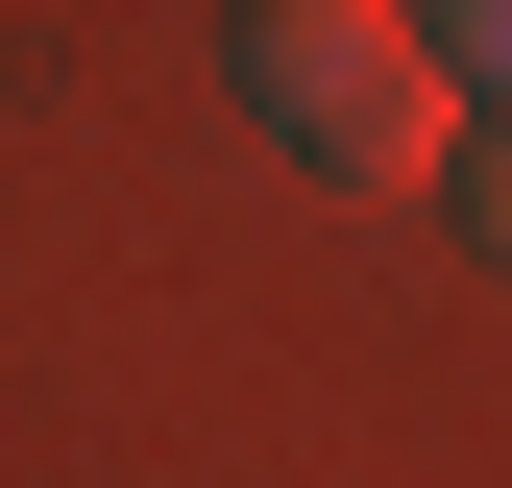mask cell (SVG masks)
<instances>
[{
	"label": "cell",
	"instance_id": "cell-1",
	"mask_svg": "<svg viewBox=\"0 0 512 488\" xmlns=\"http://www.w3.org/2000/svg\"><path fill=\"white\" fill-rule=\"evenodd\" d=\"M244 98H269V147L342 171V196H391V171L464 147V122H439V25H415V0H244Z\"/></svg>",
	"mask_w": 512,
	"mask_h": 488
},
{
	"label": "cell",
	"instance_id": "cell-2",
	"mask_svg": "<svg viewBox=\"0 0 512 488\" xmlns=\"http://www.w3.org/2000/svg\"><path fill=\"white\" fill-rule=\"evenodd\" d=\"M464 220H488V269H512V122H464Z\"/></svg>",
	"mask_w": 512,
	"mask_h": 488
},
{
	"label": "cell",
	"instance_id": "cell-3",
	"mask_svg": "<svg viewBox=\"0 0 512 488\" xmlns=\"http://www.w3.org/2000/svg\"><path fill=\"white\" fill-rule=\"evenodd\" d=\"M415 25H439V49H464V74H512V0H415Z\"/></svg>",
	"mask_w": 512,
	"mask_h": 488
}]
</instances>
